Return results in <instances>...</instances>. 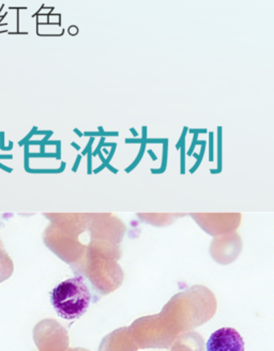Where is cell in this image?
<instances>
[{
	"label": "cell",
	"instance_id": "5b68a950",
	"mask_svg": "<svg viewBox=\"0 0 274 351\" xmlns=\"http://www.w3.org/2000/svg\"><path fill=\"white\" fill-rule=\"evenodd\" d=\"M34 341L40 351H64L70 344L68 332L54 319L42 320L34 327Z\"/></svg>",
	"mask_w": 274,
	"mask_h": 351
},
{
	"label": "cell",
	"instance_id": "6da1fadb",
	"mask_svg": "<svg viewBox=\"0 0 274 351\" xmlns=\"http://www.w3.org/2000/svg\"><path fill=\"white\" fill-rule=\"evenodd\" d=\"M218 307L214 293L203 285H195L177 293L160 313L165 331L173 341L186 332L209 322Z\"/></svg>",
	"mask_w": 274,
	"mask_h": 351
},
{
	"label": "cell",
	"instance_id": "8992f818",
	"mask_svg": "<svg viewBox=\"0 0 274 351\" xmlns=\"http://www.w3.org/2000/svg\"><path fill=\"white\" fill-rule=\"evenodd\" d=\"M245 339L234 328H221L213 332L206 344V351H245Z\"/></svg>",
	"mask_w": 274,
	"mask_h": 351
},
{
	"label": "cell",
	"instance_id": "52a82bcc",
	"mask_svg": "<svg viewBox=\"0 0 274 351\" xmlns=\"http://www.w3.org/2000/svg\"><path fill=\"white\" fill-rule=\"evenodd\" d=\"M129 327L119 328L101 341L99 351H138Z\"/></svg>",
	"mask_w": 274,
	"mask_h": 351
},
{
	"label": "cell",
	"instance_id": "ba28073f",
	"mask_svg": "<svg viewBox=\"0 0 274 351\" xmlns=\"http://www.w3.org/2000/svg\"><path fill=\"white\" fill-rule=\"evenodd\" d=\"M203 337L195 331H188L179 335L173 343L171 351H205Z\"/></svg>",
	"mask_w": 274,
	"mask_h": 351
},
{
	"label": "cell",
	"instance_id": "277c9868",
	"mask_svg": "<svg viewBox=\"0 0 274 351\" xmlns=\"http://www.w3.org/2000/svg\"><path fill=\"white\" fill-rule=\"evenodd\" d=\"M129 329L140 349H169L174 343L165 332L158 314L138 318Z\"/></svg>",
	"mask_w": 274,
	"mask_h": 351
},
{
	"label": "cell",
	"instance_id": "9c48e42d",
	"mask_svg": "<svg viewBox=\"0 0 274 351\" xmlns=\"http://www.w3.org/2000/svg\"><path fill=\"white\" fill-rule=\"evenodd\" d=\"M64 351H66V350H64Z\"/></svg>",
	"mask_w": 274,
	"mask_h": 351
},
{
	"label": "cell",
	"instance_id": "3957f363",
	"mask_svg": "<svg viewBox=\"0 0 274 351\" xmlns=\"http://www.w3.org/2000/svg\"><path fill=\"white\" fill-rule=\"evenodd\" d=\"M51 301L59 317L66 320L81 318L91 302V293L85 278L76 276L58 284L51 291Z\"/></svg>",
	"mask_w": 274,
	"mask_h": 351
},
{
	"label": "cell",
	"instance_id": "7a4b0ae2",
	"mask_svg": "<svg viewBox=\"0 0 274 351\" xmlns=\"http://www.w3.org/2000/svg\"><path fill=\"white\" fill-rule=\"evenodd\" d=\"M120 255L115 243L92 242L86 249L83 258L71 265L72 269L77 276L88 278L99 293L108 295L123 282V271L117 263Z\"/></svg>",
	"mask_w": 274,
	"mask_h": 351
}]
</instances>
